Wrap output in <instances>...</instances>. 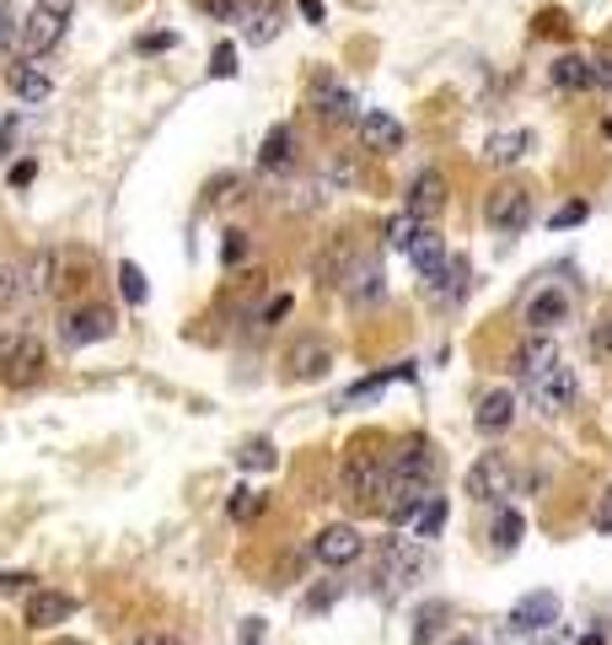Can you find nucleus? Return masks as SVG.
<instances>
[{"label":"nucleus","mask_w":612,"mask_h":645,"mask_svg":"<svg viewBox=\"0 0 612 645\" xmlns=\"http://www.w3.org/2000/svg\"><path fill=\"white\" fill-rule=\"evenodd\" d=\"M44 372H49V350H44V339H38L33 328L5 333V344H0V383L5 387H38L44 383Z\"/></svg>","instance_id":"4"},{"label":"nucleus","mask_w":612,"mask_h":645,"mask_svg":"<svg viewBox=\"0 0 612 645\" xmlns=\"http://www.w3.org/2000/svg\"><path fill=\"white\" fill-rule=\"evenodd\" d=\"M247 254H252V237H247V232H226V243H221V263L237 269Z\"/></svg>","instance_id":"39"},{"label":"nucleus","mask_w":612,"mask_h":645,"mask_svg":"<svg viewBox=\"0 0 612 645\" xmlns=\"http://www.w3.org/2000/svg\"><path fill=\"white\" fill-rule=\"evenodd\" d=\"M597 527H602V532H612V484L602 490V501H597Z\"/></svg>","instance_id":"51"},{"label":"nucleus","mask_w":612,"mask_h":645,"mask_svg":"<svg viewBox=\"0 0 612 645\" xmlns=\"http://www.w3.org/2000/svg\"><path fill=\"white\" fill-rule=\"evenodd\" d=\"M409 263H414L425 280H435V274L446 269V243H440V232H425V237L409 248Z\"/></svg>","instance_id":"30"},{"label":"nucleus","mask_w":612,"mask_h":645,"mask_svg":"<svg viewBox=\"0 0 612 645\" xmlns=\"http://www.w3.org/2000/svg\"><path fill=\"white\" fill-rule=\"evenodd\" d=\"M538 33H564V11H543V16H538Z\"/></svg>","instance_id":"52"},{"label":"nucleus","mask_w":612,"mask_h":645,"mask_svg":"<svg viewBox=\"0 0 612 645\" xmlns=\"http://www.w3.org/2000/svg\"><path fill=\"white\" fill-rule=\"evenodd\" d=\"M16 291H22V274L0 258V307H11V302H16Z\"/></svg>","instance_id":"42"},{"label":"nucleus","mask_w":612,"mask_h":645,"mask_svg":"<svg viewBox=\"0 0 612 645\" xmlns=\"http://www.w3.org/2000/svg\"><path fill=\"white\" fill-rule=\"evenodd\" d=\"M549 81L558 92H591L597 81H591V55H558L549 64Z\"/></svg>","instance_id":"26"},{"label":"nucleus","mask_w":612,"mask_h":645,"mask_svg":"<svg viewBox=\"0 0 612 645\" xmlns=\"http://www.w3.org/2000/svg\"><path fill=\"white\" fill-rule=\"evenodd\" d=\"M429 226L420 221V215H409V210H398L392 221H387V248H398V254H409L420 237H425Z\"/></svg>","instance_id":"32"},{"label":"nucleus","mask_w":612,"mask_h":645,"mask_svg":"<svg viewBox=\"0 0 612 645\" xmlns=\"http://www.w3.org/2000/svg\"><path fill=\"white\" fill-rule=\"evenodd\" d=\"M558 624V597L553 591H527L516 608H510V630L516 635H549Z\"/></svg>","instance_id":"14"},{"label":"nucleus","mask_w":612,"mask_h":645,"mask_svg":"<svg viewBox=\"0 0 612 645\" xmlns=\"http://www.w3.org/2000/svg\"><path fill=\"white\" fill-rule=\"evenodd\" d=\"M16 274H22V285H27L33 296L60 291V248H38V254L27 258V269H16Z\"/></svg>","instance_id":"24"},{"label":"nucleus","mask_w":612,"mask_h":645,"mask_svg":"<svg viewBox=\"0 0 612 645\" xmlns=\"http://www.w3.org/2000/svg\"><path fill=\"white\" fill-rule=\"evenodd\" d=\"M0 591H33V576L27 571H0Z\"/></svg>","instance_id":"49"},{"label":"nucleus","mask_w":612,"mask_h":645,"mask_svg":"<svg viewBox=\"0 0 612 645\" xmlns=\"http://www.w3.org/2000/svg\"><path fill=\"white\" fill-rule=\"evenodd\" d=\"M586 215H591V204H586V199H569V204H558V210L549 215V226L553 232H564V226H580Z\"/></svg>","instance_id":"38"},{"label":"nucleus","mask_w":612,"mask_h":645,"mask_svg":"<svg viewBox=\"0 0 612 645\" xmlns=\"http://www.w3.org/2000/svg\"><path fill=\"white\" fill-rule=\"evenodd\" d=\"M440 527H446V495H429L425 506L409 516V538H414V543H429V538H440Z\"/></svg>","instance_id":"29"},{"label":"nucleus","mask_w":612,"mask_h":645,"mask_svg":"<svg viewBox=\"0 0 612 645\" xmlns=\"http://www.w3.org/2000/svg\"><path fill=\"white\" fill-rule=\"evenodd\" d=\"M70 11H75V0H38V5L22 16V27H16V55H22V60L49 55L64 38V27H70Z\"/></svg>","instance_id":"3"},{"label":"nucleus","mask_w":612,"mask_h":645,"mask_svg":"<svg viewBox=\"0 0 612 645\" xmlns=\"http://www.w3.org/2000/svg\"><path fill=\"white\" fill-rule=\"evenodd\" d=\"M549 366H558V344H553L549 333H527V339L510 350V372H516L521 383H538Z\"/></svg>","instance_id":"15"},{"label":"nucleus","mask_w":612,"mask_h":645,"mask_svg":"<svg viewBox=\"0 0 612 645\" xmlns=\"http://www.w3.org/2000/svg\"><path fill=\"white\" fill-rule=\"evenodd\" d=\"M591 350H597V355H612V313L591 328Z\"/></svg>","instance_id":"46"},{"label":"nucleus","mask_w":612,"mask_h":645,"mask_svg":"<svg viewBox=\"0 0 612 645\" xmlns=\"http://www.w3.org/2000/svg\"><path fill=\"white\" fill-rule=\"evenodd\" d=\"M510 420H516V392H510V387H490V392L479 398L473 425H479L484 436H499V431H510Z\"/></svg>","instance_id":"22"},{"label":"nucleus","mask_w":612,"mask_h":645,"mask_svg":"<svg viewBox=\"0 0 612 645\" xmlns=\"http://www.w3.org/2000/svg\"><path fill=\"white\" fill-rule=\"evenodd\" d=\"M210 75H237V49H232V44H221V49L210 55Z\"/></svg>","instance_id":"43"},{"label":"nucleus","mask_w":612,"mask_h":645,"mask_svg":"<svg viewBox=\"0 0 612 645\" xmlns=\"http://www.w3.org/2000/svg\"><path fill=\"white\" fill-rule=\"evenodd\" d=\"M258 167H263V173H291V167H296V129L291 125L269 129L263 145H258Z\"/></svg>","instance_id":"23"},{"label":"nucleus","mask_w":612,"mask_h":645,"mask_svg":"<svg viewBox=\"0 0 612 645\" xmlns=\"http://www.w3.org/2000/svg\"><path fill=\"white\" fill-rule=\"evenodd\" d=\"M16 44V16H11V5L0 0V49H11Z\"/></svg>","instance_id":"48"},{"label":"nucleus","mask_w":612,"mask_h":645,"mask_svg":"<svg viewBox=\"0 0 612 645\" xmlns=\"http://www.w3.org/2000/svg\"><path fill=\"white\" fill-rule=\"evenodd\" d=\"M5 81H11V92H16L22 103H49V92H55V81H49L38 64H27V60L11 64V75H5Z\"/></svg>","instance_id":"27"},{"label":"nucleus","mask_w":612,"mask_h":645,"mask_svg":"<svg viewBox=\"0 0 612 645\" xmlns=\"http://www.w3.org/2000/svg\"><path fill=\"white\" fill-rule=\"evenodd\" d=\"M361 554H366V538H361V527H350V521H328V527L311 532V560L328 565V571H344V565H355Z\"/></svg>","instance_id":"7"},{"label":"nucleus","mask_w":612,"mask_h":645,"mask_svg":"<svg viewBox=\"0 0 612 645\" xmlns=\"http://www.w3.org/2000/svg\"><path fill=\"white\" fill-rule=\"evenodd\" d=\"M280 318H291V296H285V291L263 302V313H258V328H274Z\"/></svg>","instance_id":"40"},{"label":"nucleus","mask_w":612,"mask_h":645,"mask_svg":"<svg viewBox=\"0 0 612 645\" xmlns=\"http://www.w3.org/2000/svg\"><path fill=\"white\" fill-rule=\"evenodd\" d=\"M263 506H269V501H263V495H258V490H232V501H226V512H232V521H252V516H263Z\"/></svg>","instance_id":"35"},{"label":"nucleus","mask_w":612,"mask_h":645,"mask_svg":"<svg viewBox=\"0 0 612 645\" xmlns=\"http://www.w3.org/2000/svg\"><path fill=\"white\" fill-rule=\"evenodd\" d=\"M532 145H538L532 129H494L490 140H484V162H490V167H516Z\"/></svg>","instance_id":"21"},{"label":"nucleus","mask_w":612,"mask_h":645,"mask_svg":"<svg viewBox=\"0 0 612 645\" xmlns=\"http://www.w3.org/2000/svg\"><path fill=\"white\" fill-rule=\"evenodd\" d=\"M355 263H361V254H355V232L328 237V248H322V258H317V285H322V291H339V285L355 274Z\"/></svg>","instance_id":"13"},{"label":"nucleus","mask_w":612,"mask_h":645,"mask_svg":"<svg viewBox=\"0 0 612 645\" xmlns=\"http://www.w3.org/2000/svg\"><path fill=\"white\" fill-rule=\"evenodd\" d=\"M429 549L425 543H414V538H381L376 543V591L381 597H398V591H409L420 576H429Z\"/></svg>","instance_id":"1"},{"label":"nucleus","mask_w":612,"mask_h":645,"mask_svg":"<svg viewBox=\"0 0 612 645\" xmlns=\"http://www.w3.org/2000/svg\"><path fill=\"white\" fill-rule=\"evenodd\" d=\"M569 307H575V302H569L564 285H543V291L527 302V313H521V318H527V333H553L558 322H569Z\"/></svg>","instance_id":"17"},{"label":"nucleus","mask_w":612,"mask_h":645,"mask_svg":"<svg viewBox=\"0 0 612 645\" xmlns=\"http://www.w3.org/2000/svg\"><path fill=\"white\" fill-rule=\"evenodd\" d=\"M119 291H123V302H129V307H140V302H145V274H140V263H129V258L119 263Z\"/></svg>","instance_id":"36"},{"label":"nucleus","mask_w":612,"mask_h":645,"mask_svg":"<svg viewBox=\"0 0 612 645\" xmlns=\"http://www.w3.org/2000/svg\"><path fill=\"white\" fill-rule=\"evenodd\" d=\"M328 366H333V350H328L322 333H302V339L285 344V377L291 383H322Z\"/></svg>","instance_id":"11"},{"label":"nucleus","mask_w":612,"mask_h":645,"mask_svg":"<svg viewBox=\"0 0 612 645\" xmlns=\"http://www.w3.org/2000/svg\"><path fill=\"white\" fill-rule=\"evenodd\" d=\"M302 16L306 22H322V0H302Z\"/></svg>","instance_id":"54"},{"label":"nucleus","mask_w":612,"mask_h":645,"mask_svg":"<svg viewBox=\"0 0 612 645\" xmlns=\"http://www.w3.org/2000/svg\"><path fill=\"white\" fill-rule=\"evenodd\" d=\"M484 221L499 237H521L532 226V189L527 184H494L484 199Z\"/></svg>","instance_id":"5"},{"label":"nucleus","mask_w":612,"mask_h":645,"mask_svg":"<svg viewBox=\"0 0 612 645\" xmlns=\"http://www.w3.org/2000/svg\"><path fill=\"white\" fill-rule=\"evenodd\" d=\"M361 140H366V151H376V156H392V151H403L409 129L398 125L392 114H381V108H366L361 114Z\"/></svg>","instance_id":"19"},{"label":"nucleus","mask_w":612,"mask_h":645,"mask_svg":"<svg viewBox=\"0 0 612 645\" xmlns=\"http://www.w3.org/2000/svg\"><path fill=\"white\" fill-rule=\"evenodd\" d=\"M263 635H269V624L263 619H247L243 630H237V645H263Z\"/></svg>","instance_id":"47"},{"label":"nucleus","mask_w":612,"mask_h":645,"mask_svg":"<svg viewBox=\"0 0 612 645\" xmlns=\"http://www.w3.org/2000/svg\"><path fill=\"white\" fill-rule=\"evenodd\" d=\"M591 81H597L602 92H612V49H602V55H591Z\"/></svg>","instance_id":"45"},{"label":"nucleus","mask_w":612,"mask_h":645,"mask_svg":"<svg viewBox=\"0 0 612 645\" xmlns=\"http://www.w3.org/2000/svg\"><path fill=\"white\" fill-rule=\"evenodd\" d=\"M33 178H38V162H16L11 167V189H27Z\"/></svg>","instance_id":"50"},{"label":"nucleus","mask_w":612,"mask_h":645,"mask_svg":"<svg viewBox=\"0 0 612 645\" xmlns=\"http://www.w3.org/2000/svg\"><path fill=\"white\" fill-rule=\"evenodd\" d=\"M527 398H532V409H543V414H569L575 409V398H580V377H575V366H549L538 383H527Z\"/></svg>","instance_id":"9"},{"label":"nucleus","mask_w":612,"mask_h":645,"mask_svg":"<svg viewBox=\"0 0 612 645\" xmlns=\"http://www.w3.org/2000/svg\"><path fill=\"white\" fill-rule=\"evenodd\" d=\"M580 645H608V635H602V630H591V635H580Z\"/></svg>","instance_id":"55"},{"label":"nucleus","mask_w":612,"mask_h":645,"mask_svg":"<svg viewBox=\"0 0 612 645\" xmlns=\"http://www.w3.org/2000/svg\"><path fill=\"white\" fill-rule=\"evenodd\" d=\"M462 495L479 501V506H494L510 495V457L505 452H484L468 473H462Z\"/></svg>","instance_id":"8"},{"label":"nucleus","mask_w":612,"mask_h":645,"mask_svg":"<svg viewBox=\"0 0 612 645\" xmlns=\"http://www.w3.org/2000/svg\"><path fill=\"white\" fill-rule=\"evenodd\" d=\"M339 591H344L339 580H328V586H311V591L302 597V613H328V608L339 602Z\"/></svg>","instance_id":"37"},{"label":"nucleus","mask_w":612,"mask_h":645,"mask_svg":"<svg viewBox=\"0 0 612 645\" xmlns=\"http://www.w3.org/2000/svg\"><path fill=\"white\" fill-rule=\"evenodd\" d=\"M446 630H451V602L429 597V602L414 608V635H409V645H435Z\"/></svg>","instance_id":"25"},{"label":"nucleus","mask_w":612,"mask_h":645,"mask_svg":"<svg viewBox=\"0 0 612 645\" xmlns=\"http://www.w3.org/2000/svg\"><path fill=\"white\" fill-rule=\"evenodd\" d=\"M75 613V597L70 591H55V586H33L27 602H22V624L27 630H55Z\"/></svg>","instance_id":"12"},{"label":"nucleus","mask_w":612,"mask_h":645,"mask_svg":"<svg viewBox=\"0 0 612 645\" xmlns=\"http://www.w3.org/2000/svg\"><path fill=\"white\" fill-rule=\"evenodd\" d=\"M311 103H317V114L328 119V125H350V119H361L355 108V92L344 86V81H333V75H317V86H311Z\"/></svg>","instance_id":"18"},{"label":"nucleus","mask_w":612,"mask_h":645,"mask_svg":"<svg viewBox=\"0 0 612 645\" xmlns=\"http://www.w3.org/2000/svg\"><path fill=\"white\" fill-rule=\"evenodd\" d=\"M114 328H119V318H114V307H108V302H81V307H64L60 344H64V350H86V344L108 339Z\"/></svg>","instance_id":"6"},{"label":"nucleus","mask_w":612,"mask_h":645,"mask_svg":"<svg viewBox=\"0 0 612 645\" xmlns=\"http://www.w3.org/2000/svg\"><path fill=\"white\" fill-rule=\"evenodd\" d=\"M199 5H204L210 16H221V22H237V16H243V5H247V0H199Z\"/></svg>","instance_id":"44"},{"label":"nucleus","mask_w":612,"mask_h":645,"mask_svg":"<svg viewBox=\"0 0 612 645\" xmlns=\"http://www.w3.org/2000/svg\"><path fill=\"white\" fill-rule=\"evenodd\" d=\"M532 645H564V641H558V635H553V630H549V635H543V641H532Z\"/></svg>","instance_id":"56"},{"label":"nucleus","mask_w":612,"mask_h":645,"mask_svg":"<svg viewBox=\"0 0 612 645\" xmlns=\"http://www.w3.org/2000/svg\"><path fill=\"white\" fill-rule=\"evenodd\" d=\"M521 532H527V521H521V512L499 506V516H494V527H490L494 554H516V549H521Z\"/></svg>","instance_id":"31"},{"label":"nucleus","mask_w":612,"mask_h":645,"mask_svg":"<svg viewBox=\"0 0 612 645\" xmlns=\"http://www.w3.org/2000/svg\"><path fill=\"white\" fill-rule=\"evenodd\" d=\"M55 645H86V641H55Z\"/></svg>","instance_id":"58"},{"label":"nucleus","mask_w":612,"mask_h":645,"mask_svg":"<svg viewBox=\"0 0 612 645\" xmlns=\"http://www.w3.org/2000/svg\"><path fill=\"white\" fill-rule=\"evenodd\" d=\"M237 22H243L247 44H274L280 27H285V11H280V0H247Z\"/></svg>","instance_id":"20"},{"label":"nucleus","mask_w":612,"mask_h":645,"mask_svg":"<svg viewBox=\"0 0 612 645\" xmlns=\"http://www.w3.org/2000/svg\"><path fill=\"white\" fill-rule=\"evenodd\" d=\"M392 377H414V366H398V372H376V377H361V383L344 392V403H350V409H355V403H370V398H376L381 387L392 383Z\"/></svg>","instance_id":"34"},{"label":"nucleus","mask_w":612,"mask_h":645,"mask_svg":"<svg viewBox=\"0 0 612 645\" xmlns=\"http://www.w3.org/2000/svg\"><path fill=\"white\" fill-rule=\"evenodd\" d=\"M280 457H274V442L269 436H247L243 447H237V468H247V473H269Z\"/></svg>","instance_id":"33"},{"label":"nucleus","mask_w":612,"mask_h":645,"mask_svg":"<svg viewBox=\"0 0 612 645\" xmlns=\"http://www.w3.org/2000/svg\"><path fill=\"white\" fill-rule=\"evenodd\" d=\"M451 645H479V641H473V635H457V641H451Z\"/></svg>","instance_id":"57"},{"label":"nucleus","mask_w":612,"mask_h":645,"mask_svg":"<svg viewBox=\"0 0 612 645\" xmlns=\"http://www.w3.org/2000/svg\"><path fill=\"white\" fill-rule=\"evenodd\" d=\"M173 44H178L173 33H140V38H134V49H140V55H167Z\"/></svg>","instance_id":"41"},{"label":"nucleus","mask_w":612,"mask_h":645,"mask_svg":"<svg viewBox=\"0 0 612 645\" xmlns=\"http://www.w3.org/2000/svg\"><path fill=\"white\" fill-rule=\"evenodd\" d=\"M435 473H440V462H435V447H429L425 436H409V442H398V452H387V479H403V484H435Z\"/></svg>","instance_id":"10"},{"label":"nucleus","mask_w":612,"mask_h":645,"mask_svg":"<svg viewBox=\"0 0 612 645\" xmlns=\"http://www.w3.org/2000/svg\"><path fill=\"white\" fill-rule=\"evenodd\" d=\"M339 490H344V501L381 512V495H387V452L366 447V442H350L344 468H339Z\"/></svg>","instance_id":"2"},{"label":"nucleus","mask_w":612,"mask_h":645,"mask_svg":"<svg viewBox=\"0 0 612 645\" xmlns=\"http://www.w3.org/2000/svg\"><path fill=\"white\" fill-rule=\"evenodd\" d=\"M134 645H184V635H167V630H156V635H140Z\"/></svg>","instance_id":"53"},{"label":"nucleus","mask_w":612,"mask_h":645,"mask_svg":"<svg viewBox=\"0 0 612 645\" xmlns=\"http://www.w3.org/2000/svg\"><path fill=\"white\" fill-rule=\"evenodd\" d=\"M403 210L420 215V221L440 215V210H446V173H440V167L414 173V178H409V194H403Z\"/></svg>","instance_id":"16"},{"label":"nucleus","mask_w":612,"mask_h":645,"mask_svg":"<svg viewBox=\"0 0 612 645\" xmlns=\"http://www.w3.org/2000/svg\"><path fill=\"white\" fill-rule=\"evenodd\" d=\"M344 291H350V302H355V307L381 302V263H376V258H361V263H355V274L344 280Z\"/></svg>","instance_id":"28"}]
</instances>
